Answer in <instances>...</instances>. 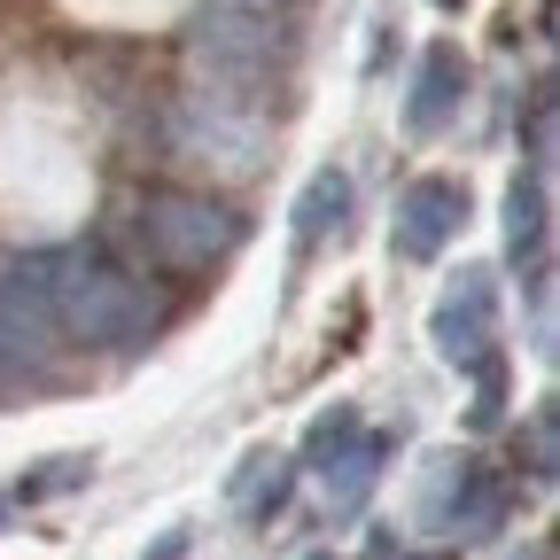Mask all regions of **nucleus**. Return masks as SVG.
<instances>
[{
	"label": "nucleus",
	"instance_id": "423d86ee",
	"mask_svg": "<svg viewBox=\"0 0 560 560\" xmlns=\"http://www.w3.org/2000/svg\"><path fill=\"white\" fill-rule=\"evenodd\" d=\"M514 514V482L490 467V459H452V482H444V529H459L467 545L475 537H499Z\"/></svg>",
	"mask_w": 560,
	"mask_h": 560
},
{
	"label": "nucleus",
	"instance_id": "20e7f679",
	"mask_svg": "<svg viewBox=\"0 0 560 560\" xmlns=\"http://www.w3.org/2000/svg\"><path fill=\"white\" fill-rule=\"evenodd\" d=\"M436 350L452 366H490L499 359V280H490L482 265H467L444 304H436Z\"/></svg>",
	"mask_w": 560,
	"mask_h": 560
},
{
	"label": "nucleus",
	"instance_id": "f03ea898",
	"mask_svg": "<svg viewBox=\"0 0 560 560\" xmlns=\"http://www.w3.org/2000/svg\"><path fill=\"white\" fill-rule=\"evenodd\" d=\"M249 242V219L226 202V195H140L125 210V249H132V272H219L234 249Z\"/></svg>",
	"mask_w": 560,
	"mask_h": 560
},
{
	"label": "nucleus",
	"instance_id": "9d476101",
	"mask_svg": "<svg viewBox=\"0 0 560 560\" xmlns=\"http://www.w3.org/2000/svg\"><path fill=\"white\" fill-rule=\"evenodd\" d=\"M342 210H350V179H342V172H319V179L304 187V202H296V249H312V242L327 234V219L342 226Z\"/></svg>",
	"mask_w": 560,
	"mask_h": 560
},
{
	"label": "nucleus",
	"instance_id": "aec40b11",
	"mask_svg": "<svg viewBox=\"0 0 560 560\" xmlns=\"http://www.w3.org/2000/svg\"><path fill=\"white\" fill-rule=\"evenodd\" d=\"M444 9H459V0H444Z\"/></svg>",
	"mask_w": 560,
	"mask_h": 560
},
{
	"label": "nucleus",
	"instance_id": "f257e3e1",
	"mask_svg": "<svg viewBox=\"0 0 560 560\" xmlns=\"http://www.w3.org/2000/svg\"><path fill=\"white\" fill-rule=\"evenodd\" d=\"M39 272H47L62 342H86V350H140V342L164 327V296L149 289V272H132V265H117V257H102V249H86V242L47 249Z\"/></svg>",
	"mask_w": 560,
	"mask_h": 560
},
{
	"label": "nucleus",
	"instance_id": "a211bd4d",
	"mask_svg": "<svg viewBox=\"0 0 560 560\" xmlns=\"http://www.w3.org/2000/svg\"><path fill=\"white\" fill-rule=\"evenodd\" d=\"M397 560H405V552H397ZM420 560H436V552H420Z\"/></svg>",
	"mask_w": 560,
	"mask_h": 560
},
{
	"label": "nucleus",
	"instance_id": "ddd939ff",
	"mask_svg": "<svg viewBox=\"0 0 560 560\" xmlns=\"http://www.w3.org/2000/svg\"><path fill=\"white\" fill-rule=\"evenodd\" d=\"M545 140H552V79H537V94H529V149L545 156Z\"/></svg>",
	"mask_w": 560,
	"mask_h": 560
},
{
	"label": "nucleus",
	"instance_id": "9b49d317",
	"mask_svg": "<svg viewBox=\"0 0 560 560\" xmlns=\"http://www.w3.org/2000/svg\"><path fill=\"white\" fill-rule=\"evenodd\" d=\"M514 459H529V475L552 482V405H537L529 429H514Z\"/></svg>",
	"mask_w": 560,
	"mask_h": 560
},
{
	"label": "nucleus",
	"instance_id": "dca6fc26",
	"mask_svg": "<svg viewBox=\"0 0 560 560\" xmlns=\"http://www.w3.org/2000/svg\"><path fill=\"white\" fill-rule=\"evenodd\" d=\"M366 560H397V537H389V529H374V537H366Z\"/></svg>",
	"mask_w": 560,
	"mask_h": 560
},
{
	"label": "nucleus",
	"instance_id": "2eb2a0df",
	"mask_svg": "<svg viewBox=\"0 0 560 560\" xmlns=\"http://www.w3.org/2000/svg\"><path fill=\"white\" fill-rule=\"evenodd\" d=\"M149 560H187V529H164V537H156V552H149Z\"/></svg>",
	"mask_w": 560,
	"mask_h": 560
},
{
	"label": "nucleus",
	"instance_id": "7ed1b4c3",
	"mask_svg": "<svg viewBox=\"0 0 560 560\" xmlns=\"http://www.w3.org/2000/svg\"><path fill=\"white\" fill-rule=\"evenodd\" d=\"M62 350V319H55V296H47V272L39 257H9L0 265V366H47Z\"/></svg>",
	"mask_w": 560,
	"mask_h": 560
},
{
	"label": "nucleus",
	"instance_id": "6e6552de",
	"mask_svg": "<svg viewBox=\"0 0 560 560\" xmlns=\"http://www.w3.org/2000/svg\"><path fill=\"white\" fill-rule=\"evenodd\" d=\"M382 459H389V436H350L342 452H327L319 459V482H327V514H359L366 506V490H374V475H382Z\"/></svg>",
	"mask_w": 560,
	"mask_h": 560
},
{
	"label": "nucleus",
	"instance_id": "f8f14e48",
	"mask_svg": "<svg viewBox=\"0 0 560 560\" xmlns=\"http://www.w3.org/2000/svg\"><path fill=\"white\" fill-rule=\"evenodd\" d=\"M350 436H359V412H350V405H335V412H319V420H312V444H304V459L319 467V459H327V452H342Z\"/></svg>",
	"mask_w": 560,
	"mask_h": 560
},
{
	"label": "nucleus",
	"instance_id": "39448f33",
	"mask_svg": "<svg viewBox=\"0 0 560 560\" xmlns=\"http://www.w3.org/2000/svg\"><path fill=\"white\" fill-rule=\"evenodd\" d=\"M467 226V187L459 179H412L397 195V249L405 257H444V242Z\"/></svg>",
	"mask_w": 560,
	"mask_h": 560
},
{
	"label": "nucleus",
	"instance_id": "1a4fd4ad",
	"mask_svg": "<svg viewBox=\"0 0 560 560\" xmlns=\"http://www.w3.org/2000/svg\"><path fill=\"white\" fill-rule=\"evenodd\" d=\"M506 234H514V265L545 272V179H514V202H506Z\"/></svg>",
	"mask_w": 560,
	"mask_h": 560
},
{
	"label": "nucleus",
	"instance_id": "f3484780",
	"mask_svg": "<svg viewBox=\"0 0 560 560\" xmlns=\"http://www.w3.org/2000/svg\"><path fill=\"white\" fill-rule=\"evenodd\" d=\"M0 522H9V499H0Z\"/></svg>",
	"mask_w": 560,
	"mask_h": 560
},
{
	"label": "nucleus",
	"instance_id": "6ab92c4d",
	"mask_svg": "<svg viewBox=\"0 0 560 560\" xmlns=\"http://www.w3.org/2000/svg\"><path fill=\"white\" fill-rule=\"evenodd\" d=\"M312 560H335V552H312Z\"/></svg>",
	"mask_w": 560,
	"mask_h": 560
},
{
	"label": "nucleus",
	"instance_id": "4468645a",
	"mask_svg": "<svg viewBox=\"0 0 560 560\" xmlns=\"http://www.w3.org/2000/svg\"><path fill=\"white\" fill-rule=\"evenodd\" d=\"M62 482H86V459H55L47 475H32V482H24V499H47V490H62Z\"/></svg>",
	"mask_w": 560,
	"mask_h": 560
},
{
	"label": "nucleus",
	"instance_id": "0eeeda50",
	"mask_svg": "<svg viewBox=\"0 0 560 560\" xmlns=\"http://www.w3.org/2000/svg\"><path fill=\"white\" fill-rule=\"evenodd\" d=\"M459 94H467V62H459V47H429V55H420L412 94H405V125H412V132H436V125L459 109Z\"/></svg>",
	"mask_w": 560,
	"mask_h": 560
}]
</instances>
